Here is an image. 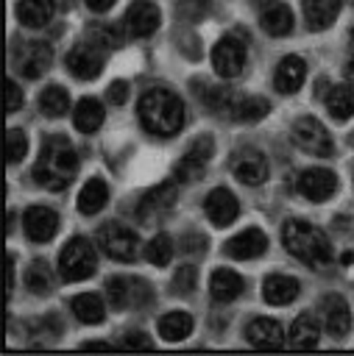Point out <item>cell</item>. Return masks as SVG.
<instances>
[{"instance_id":"cell-4","label":"cell","mask_w":354,"mask_h":356,"mask_svg":"<svg viewBox=\"0 0 354 356\" xmlns=\"http://www.w3.org/2000/svg\"><path fill=\"white\" fill-rule=\"evenodd\" d=\"M95 267H98V256H95V248L89 245V239L75 236L64 245V250L59 256V273L64 281H84L95 273Z\"/></svg>"},{"instance_id":"cell-17","label":"cell","mask_w":354,"mask_h":356,"mask_svg":"<svg viewBox=\"0 0 354 356\" xmlns=\"http://www.w3.org/2000/svg\"><path fill=\"white\" fill-rule=\"evenodd\" d=\"M321 317H323V325L332 337H346L348 328H351V312H348V303L340 298V295H323L321 298Z\"/></svg>"},{"instance_id":"cell-20","label":"cell","mask_w":354,"mask_h":356,"mask_svg":"<svg viewBox=\"0 0 354 356\" xmlns=\"http://www.w3.org/2000/svg\"><path fill=\"white\" fill-rule=\"evenodd\" d=\"M245 339H248L251 345H256V348H270V350H276V348L284 345L282 325H279L276 320H270V317H256V320H251V323L245 325Z\"/></svg>"},{"instance_id":"cell-30","label":"cell","mask_w":354,"mask_h":356,"mask_svg":"<svg viewBox=\"0 0 354 356\" xmlns=\"http://www.w3.org/2000/svg\"><path fill=\"white\" fill-rule=\"evenodd\" d=\"M70 306H72V314H75L81 323H86V325H95V323H100V320H103V314H106V309H103V300H100V295H95V292H84V295H75Z\"/></svg>"},{"instance_id":"cell-3","label":"cell","mask_w":354,"mask_h":356,"mask_svg":"<svg viewBox=\"0 0 354 356\" xmlns=\"http://www.w3.org/2000/svg\"><path fill=\"white\" fill-rule=\"evenodd\" d=\"M282 242L284 248L312 270H323L332 261V245L321 228H315L307 220H287L282 225Z\"/></svg>"},{"instance_id":"cell-49","label":"cell","mask_w":354,"mask_h":356,"mask_svg":"<svg viewBox=\"0 0 354 356\" xmlns=\"http://www.w3.org/2000/svg\"><path fill=\"white\" fill-rule=\"evenodd\" d=\"M346 75H348V78H351V81H354V56H351V61H348V64H346Z\"/></svg>"},{"instance_id":"cell-45","label":"cell","mask_w":354,"mask_h":356,"mask_svg":"<svg viewBox=\"0 0 354 356\" xmlns=\"http://www.w3.org/2000/svg\"><path fill=\"white\" fill-rule=\"evenodd\" d=\"M203 245H206V239L195 234V236H184V248H181V250H184V253H192V250H198V253H201V250H203Z\"/></svg>"},{"instance_id":"cell-12","label":"cell","mask_w":354,"mask_h":356,"mask_svg":"<svg viewBox=\"0 0 354 356\" xmlns=\"http://www.w3.org/2000/svg\"><path fill=\"white\" fill-rule=\"evenodd\" d=\"M337 189V175L332 170H323V167H309L298 175V192L312 200V203H321L326 197H332Z\"/></svg>"},{"instance_id":"cell-10","label":"cell","mask_w":354,"mask_h":356,"mask_svg":"<svg viewBox=\"0 0 354 356\" xmlns=\"http://www.w3.org/2000/svg\"><path fill=\"white\" fill-rule=\"evenodd\" d=\"M50 58H53V50H50L47 42H20L17 44V56H14L20 75L31 78V81L47 72Z\"/></svg>"},{"instance_id":"cell-28","label":"cell","mask_w":354,"mask_h":356,"mask_svg":"<svg viewBox=\"0 0 354 356\" xmlns=\"http://www.w3.org/2000/svg\"><path fill=\"white\" fill-rule=\"evenodd\" d=\"M72 122L81 134H95L103 122V106L95 100V97H81L78 106H75V114H72Z\"/></svg>"},{"instance_id":"cell-33","label":"cell","mask_w":354,"mask_h":356,"mask_svg":"<svg viewBox=\"0 0 354 356\" xmlns=\"http://www.w3.org/2000/svg\"><path fill=\"white\" fill-rule=\"evenodd\" d=\"M25 286L33 295H50V289H53V270L47 267V261H42V259L31 261V267L25 270Z\"/></svg>"},{"instance_id":"cell-13","label":"cell","mask_w":354,"mask_h":356,"mask_svg":"<svg viewBox=\"0 0 354 356\" xmlns=\"http://www.w3.org/2000/svg\"><path fill=\"white\" fill-rule=\"evenodd\" d=\"M22 228L31 242H50L59 231V214L47 206H31L22 217Z\"/></svg>"},{"instance_id":"cell-7","label":"cell","mask_w":354,"mask_h":356,"mask_svg":"<svg viewBox=\"0 0 354 356\" xmlns=\"http://www.w3.org/2000/svg\"><path fill=\"white\" fill-rule=\"evenodd\" d=\"M98 242H100V248H103L111 259H117V261H134L137 253H139V239H137V234H134L131 228L120 225V222H106V225H100V228H98Z\"/></svg>"},{"instance_id":"cell-14","label":"cell","mask_w":354,"mask_h":356,"mask_svg":"<svg viewBox=\"0 0 354 356\" xmlns=\"http://www.w3.org/2000/svg\"><path fill=\"white\" fill-rule=\"evenodd\" d=\"M67 70L75 75V78H81V81H92V78H98L100 75V70H103V56H100V50L89 42V44H75L70 53H67Z\"/></svg>"},{"instance_id":"cell-5","label":"cell","mask_w":354,"mask_h":356,"mask_svg":"<svg viewBox=\"0 0 354 356\" xmlns=\"http://www.w3.org/2000/svg\"><path fill=\"white\" fill-rule=\"evenodd\" d=\"M106 298L114 309H142L153 300V289L142 278L117 275L106 281Z\"/></svg>"},{"instance_id":"cell-37","label":"cell","mask_w":354,"mask_h":356,"mask_svg":"<svg viewBox=\"0 0 354 356\" xmlns=\"http://www.w3.org/2000/svg\"><path fill=\"white\" fill-rule=\"evenodd\" d=\"M86 36L95 47H120V42H123V33L109 22H92Z\"/></svg>"},{"instance_id":"cell-40","label":"cell","mask_w":354,"mask_h":356,"mask_svg":"<svg viewBox=\"0 0 354 356\" xmlns=\"http://www.w3.org/2000/svg\"><path fill=\"white\" fill-rule=\"evenodd\" d=\"M176 14L181 22H198L209 14V0H176Z\"/></svg>"},{"instance_id":"cell-2","label":"cell","mask_w":354,"mask_h":356,"mask_svg":"<svg viewBox=\"0 0 354 356\" xmlns=\"http://www.w3.org/2000/svg\"><path fill=\"white\" fill-rule=\"evenodd\" d=\"M139 122L148 134L156 136H173L184 125V103L176 92L164 86H153L139 97Z\"/></svg>"},{"instance_id":"cell-42","label":"cell","mask_w":354,"mask_h":356,"mask_svg":"<svg viewBox=\"0 0 354 356\" xmlns=\"http://www.w3.org/2000/svg\"><path fill=\"white\" fill-rule=\"evenodd\" d=\"M123 348L151 350V348H153V342H151V337H148V334H142V331H128V334L123 337Z\"/></svg>"},{"instance_id":"cell-1","label":"cell","mask_w":354,"mask_h":356,"mask_svg":"<svg viewBox=\"0 0 354 356\" xmlns=\"http://www.w3.org/2000/svg\"><path fill=\"white\" fill-rule=\"evenodd\" d=\"M75 170H78V153L70 145V139L59 136V134L47 136L42 150H39V159L33 164L36 184L50 189V192H61V189L70 186Z\"/></svg>"},{"instance_id":"cell-24","label":"cell","mask_w":354,"mask_h":356,"mask_svg":"<svg viewBox=\"0 0 354 356\" xmlns=\"http://www.w3.org/2000/svg\"><path fill=\"white\" fill-rule=\"evenodd\" d=\"M209 292H212L215 300L229 303V300H234V298L243 292V278H240L234 270L220 267V270H215L212 278H209Z\"/></svg>"},{"instance_id":"cell-38","label":"cell","mask_w":354,"mask_h":356,"mask_svg":"<svg viewBox=\"0 0 354 356\" xmlns=\"http://www.w3.org/2000/svg\"><path fill=\"white\" fill-rule=\"evenodd\" d=\"M145 256H148V261L156 264V267L170 264V259H173V239H170L167 234H156V236L148 242Z\"/></svg>"},{"instance_id":"cell-25","label":"cell","mask_w":354,"mask_h":356,"mask_svg":"<svg viewBox=\"0 0 354 356\" xmlns=\"http://www.w3.org/2000/svg\"><path fill=\"white\" fill-rule=\"evenodd\" d=\"M340 0H304V19L312 31H323L334 22Z\"/></svg>"},{"instance_id":"cell-9","label":"cell","mask_w":354,"mask_h":356,"mask_svg":"<svg viewBox=\"0 0 354 356\" xmlns=\"http://www.w3.org/2000/svg\"><path fill=\"white\" fill-rule=\"evenodd\" d=\"M212 153H215V139L212 136H198L192 142V147L178 159V164L173 170L176 178L178 181H198V178H203Z\"/></svg>"},{"instance_id":"cell-18","label":"cell","mask_w":354,"mask_h":356,"mask_svg":"<svg viewBox=\"0 0 354 356\" xmlns=\"http://www.w3.org/2000/svg\"><path fill=\"white\" fill-rule=\"evenodd\" d=\"M173 203H176V186L170 181H164V184H159V186H153L151 192L142 195V200L137 206V214H139V220L148 222V220H156V217L167 214L173 209Z\"/></svg>"},{"instance_id":"cell-36","label":"cell","mask_w":354,"mask_h":356,"mask_svg":"<svg viewBox=\"0 0 354 356\" xmlns=\"http://www.w3.org/2000/svg\"><path fill=\"white\" fill-rule=\"evenodd\" d=\"M203 103L215 114H229V111H234L237 97L229 86H212V89H203Z\"/></svg>"},{"instance_id":"cell-39","label":"cell","mask_w":354,"mask_h":356,"mask_svg":"<svg viewBox=\"0 0 354 356\" xmlns=\"http://www.w3.org/2000/svg\"><path fill=\"white\" fill-rule=\"evenodd\" d=\"M25 150H28V139L20 128H8L6 131V159L8 164H20L25 159Z\"/></svg>"},{"instance_id":"cell-19","label":"cell","mask_w":354,"mask_h":356,"mask_svg":"<svg viewBox=\"0 0 354 356\" xmlns=\"http://www.w3.org/2000/svg\"><path fill=\"white\" fill-rule=\"evenodd\" d=\"M265 248H268V236H265L259 228H245L243 234H237V236H231V239L226 242V253H229L231 259H240V261L262 256Z\"/></svg>"},{"instance_id":"cell-22","label":"cell","mask_w":354,"mask_h":356,"mask_svg":"<svg viewBox=\"0 0 354 356\" xmlns=\"http://www.w3.org/2000/svg\"><path fill=\"white\" fill-rule=\"evenodd\" d=\"M262 295L273 306H287L298 298V281L290 275H268L262 284Z\"/></svg>"},{"instance_id":"cell-46","label":"cell","mask_w":354,"mask_h":356,"mask_svg":"<svg viewBox=\"0 0 354 356\" xmlns=\"http://www.w3.org/2000/svg\"><path fill=\"white\" fill-rule=\"evenodd\" d=\"M86 6H89L92 11H109V8L114 6V0H86Z\"/></svg>"},{"instance_id":"cell-6","label":"cell","mask_w":354,"mask_h":356,"mask_svg":"<svg viewBox=\"0 0 354 356\" xmlns=\"http://www.w3.org/2000/svg\"><path fill=\"white\" fill-rule=\"evenodd\" d=\"M293 142L312 156H332L334 153V142L329 136V131L315 120V117H298L290 128Z\"/></svg>"},{"instance_id":"cell-34","label":"cell","mask_w":354,"mask_h":356,"mask_svg":"<svg viewBox=\"0 0 354 356\" xmlns=\"http://www.w3.org/2000/svg\"><path fill=\"white\" fill-rule=\"evenodd\" d=\"M39 108L45 117H61L67 114L70 108V95L64 86H47L42 95H39Z\"/></svg>"},{"instance_id":"cell-35","label":"cell","mask_w":354,"mask_h":356,"mask_svg":"<svg viewBox=\"0 0 354 356\" xmlns=\"http://www.w3.org/2000/svg\"><path fill=\"white\" fill-rule=\"evenodd\" d=\"M268 100L265 97H256V95H248V97H237V106L231 111L234 120L240 122H254V120H262L268 114Z\"/></svg>"},{"instance_id":"cell-48","label":"cell","mask_w":354,"mask_h":356,"mask_svg":"<svg viewBox=\"0 0 354 356\" xmlns=\"http://www.w3.org/2000/svg\"><path fill=\"white\" fill-rule=\"evenodd\" d=\"M340 261H343V264H354V250H346Z\"/></svg>"},{"instance_id":"cell-15","label":"cell","mask_w":354,"mask_h":356,"mask_svg":"<svg viewBox=\"0 0 354 356\" xmlns=\"http://www.w3.org/2000/svg\"><path fill=\"white\" fill-rule=\"evenodd\" d=\"M123 28L131 33V36H151L156 28H159V8L148 0H134L123 17Z\"/></svg>"},{"instance_id":"cell-8","label":"cell","mask_w":354,"mask_h":356,"mask_svg":"<svg viewBox=\"0 0 354 356\" xmlns=\"http://www.w3.org/2000/svg\"><path fill=\"white\" fill-rule=\"evenodd\" d=\"M245 56H248L245 42L240 36H234V33H226L212 47V67H215V72L220 78H234L245 67Z\"/></svg>"},{"instance_id":"cell-47","label":"cell","mask_w":354,"mask_h":356,"mask_svg":"<svg viewBox=\"0 0 354 356\" xmlns=\"http://www.w3.org/2000/svg\"><path fill=\"white\" fill-rule=\"evenodd\" d=\"M81 348H86V350H109L111 345L109 342H84Z\"/></svg>"},{"instance_id":"cell-43","label":"cell","mask_w":354,"mask_h":356,"mask_svg":"<svg viewBox=\"0 0 354 356\" xmlns=\"http://www.w3.org/2000/svg\"><path fill=\"white\" fill-rule=\"evenodd\" d=\"M20 106H22V92H20V86L8 78V81H6V111L14 114Z\"/></svg>"},{"instance_id":"cell-21","label":"cell","mask_w":354,"mask_h":356,"mask_svg":"<svg viewBox=\"0 0 354 356\" xmlns=\"http://www.w3.org/2000/svg\"><path fill=\"white\" fill-rule=\"evenodd\" d=\"M304 78H307V64H304V58H298V56H284V58L279 61V67H276L273 83H276L279 92L293 95V92L301 89Z\"/></svg>"},{"instance_id":"cell-44","label":"cell","mask_w":354,"mask_h":356,"mask_svg":"<svg viewBox=\"0 0 354 356\" xmlns=\"http://www.w3.org/2000/svg\"><path fill=\"white\" fill-rule=\"evenodd\" d=\"M125 100H128V83L125 81H111V86H109V103L123 106Z\"/></svg>"},{"instance_id":"cell-50","label":"cell","mask_w":354,"mask_h":356,"mask_svg":"<svg viewBox=\"0 0 354 356\" xmlns=\"http://www.w3.org/2000/svg\"><path fill=\"white\" fill-rule=\"evenodd\" d=\"M251 3H259V6H265V3H270V0H251Z\"/></svg>"},{"instance_id":"cell-51","label":"cell","mask_w":354,"mask_h":356,"mask_svg":"<svg viewBox=\"0 0 354 356\" xmlns=\"http://www.w3.org/2000/svg\"><path fill=\"white\" fill-rule=\"evenodd\" d=\"M351 50H354V33H351Z\"/></svg>"},{"instance_id":"cell-41","label":"cell","mask_w":354,"mask_h":356,"mask_svg":"<svg viewBox=\"0 0 354 356\" xmlns=\"http://www.w3.org/2000/svg\"><path fill=\"white\" fill-rule=\"evenodd\" d=\"M195 278H198L195 267L184 264V267H178V273H176V278H173V289H176L178 295H190V292L195 289Z\"/></svg>"},{"instance_id":"cell-16","label":"cell","mask_w":354,"mask_h":356,"mask_svg":"<svg viewBox=\"0 0 354 356\" xmlns=\"http://www.w3.org/2000/svg\"><path fill=\"white\" fill-rule=\"evenodd\" d=\"M203 211H206V217L212 220V225L226 228V225L234 222L240 206H237V197H234L226 186H217V189H212V192L206 195V200H203Z\"/></svg>"},{"instance_id":"cell-32","label":"cell","mask_w":354,"mask_h":356,"mask_svg":"<svg viewBox=\"0 0 354 356\" xmlns=\"http://www.w3.org/2000/svg\"><path fill=\"white\" fill-rule=\"evenodd\" d=\"M326 108L334 120H348L354 114V89L340 83V86H332L329 95H326Z\"/></svg>"},{"instance_id":"cell-29","label":"cell","mask_w":354,"mask_h":356,"mask_svg":"<svg viewBox=\"0 0 354 356\" xmlns=\"http://www.w3.org/2000/svg\"><path fill=\"white\" fill-rule=\"evenodd\" d=\"M109 200V189L103 184V178H89L78 195V211L81 214H98Z\"/></svg>"},{"instance_id":"cell-31","label":"cell","mask_w":354,"mask_h":356,"mask_svg":"<svg viewBox=\"0 0 354 356\" xmlns=\"http://www.w3.org/2000/svg\"><path fill=\"white\" fill-rule=\"evenodd\" d=\"M159 334L167 342H178L187 334H192V314L190 312H167L164 317H159Z\"/></svg>"},{"instance_id":"cell-27","label":"cell","mask_w":354,"mask_h":356,"mask_svg":"<svg viewBox=\"0 0 354 356\" xmlns=\"http://www.w3.org/2000/svg\"><path fill=\"white\" fill-rule=\"evenodd\" d=\"M53 0H20L17 3V19L28 28H42L53 17Z\"/></svg>"},{"instance_id":"cell-26","label":"cell","mask_w":354,"mask_h":356,"mask_svg":"<svg viewBox=\"0 0 354 356\" xmlns=\"http://www.w3.org/2000/svg\"><path fill=\"white\" fill-rule=\"evenodd\" d=\"M259 22H262L265 33H270V36H287V33L293 31V11H290V6H284V3H270V6L262 11Z\"/></svg>"},{"instance_id":"cell-23","label":"cell","mask_w":354,"mask_h":356,"mask_svg":"<svg viewBox=\"0 0 354 356\" xmlns=\"http://www.w3.org/2000/svg\"><path fill=\"white\" fill-rule=\"evenodd\" d=\"M318 339H321V325H318L315 314H309V312L298 314L290 325V345L298 350H307V348H315Z\"/></svg>"},{"instance_id":"cell-11","label":"cell","mask_w":354,"mask_h":356,"mask_svg":"<svg viewBox=\"0 0 354 356\" xmlns=\"http://www.w3.org/2000/svg\"><path fill=\"white\" fill-rule=\"evenodd\" d=\"M231 172L245 186H259V184L268 181V161H265L262 150H256V147H240V150H234Z\"/></svg>"}]
</instances>
